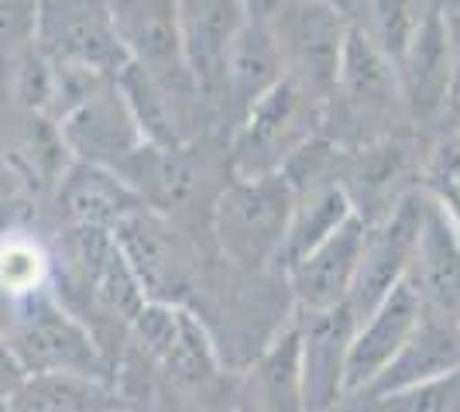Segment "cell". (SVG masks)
Here are the masks:
<instances>
[{
    "mask_svg": "<svg viewBox=\"0 0 460 412\" xmlns=\"http://www.w3.org/2000/svg\"><path fill=\"white\" fill-rule=\"evenodd\" d=\"M286 79L282 52L265 21H248L227 52L224 66V97H234L244 110Z\"/></svg>",
    "mask_w": 460,
    "mask_h": 412,
    "instance_id": "7402d4cb",
    "label": "cell"
},
{
    "mask_svg": "<svg viewBox=\"0 0 460 412\" xmlns=\"http://www.w3.org/2000/svg\"><path fill=\"white\" fill-rule=\"evenodd\" d=\"M35 48L58 66L103 79H114L128 62L117 41L111 0H39Z\"/></svg>",
    "mask_w": 460,
    "mask_h": 412,
    "instance_id": "8992f818",
    "label": "cell"
},
{
    "mask_svg": "<svg viewBox=\"0 0 460 412\" xmlns=\"http://www.w3.org/2000/svg\"><path fill=\"white\" fill-rule=\"evenodd\" d=\"M265 24L279 41L288 83L303 86L316 100L330 97L350 31L344 11L320 0H282V7Z\"/></svg>",
    "mask_w": 460,
    "mask_h": 412,
    "instance_id": "5b68a950",
    "label": "cell"
},
{
    "mask_svg": "<svg viewBox=\"0 0 460 412\" xmlns=\"http://www.w3.org/2000/svg\"><path fill=\"white\" fill-rule=\"evenodd\" d=\"M11 412H120L124 402L111 381L79 374H28L7 399Z\"/></svg>",
    "mask_w": 460,
    "mask_h": 412,
    "instance_id": "603a6c76",
    "label": "cell"
},
{
    "mask_svg": "<svg viewBox=\"0 0 460 412\" xmlns=\"http://www.w3.org/2000/svg\"><path fill=\"white\" fill-rule=\"evenodd\" d=\"M422 214H426V193L420 186L412 193H405L395 210L382 216L378 224H367L365 244H361V261H358V278L350 289V313L358 316V323L365 320L385 295L395 285H402L412 255H416V241L422 231Z\"/></svg>",
    "mask_w": 460,
    "mask_h": 412,
    "instance_id": "52a82bcc",
    "label": "cell"
},
{
    "mask_svg": "<svg viewBox=\"0 0 460 412\" xmlns=\"http://www.w3.org/2000/svg\"><path fill=\"white\" fill-rule=\"evenodd\" d=\"M24 378H28V372H24V364L18 361L14 347H11L7 337H4V340H0V399L7 402V399L21 389Z\"/></svg>",
    "mask_w": 460,
    "mask_h": 412,
    "instance_id": "f1b7e54d",
    "label": "cell"
},
{
    "mask_svg": "<svg viewBox=\"0 0 460 412\" xmlns=\"http://www.w3.org/2000/svg\"><path fill=\"white\" fill-rule=\"evenodd\" d=\"M111 14L124 59L145 69L162 86L199 100L182 59L175 0H111Z\"/></svg>",
    "mask_w": 460,
    "mask_h": 412,
    "instance_id": "9c48e42d",
    "label": "cell"
},
{
    "mask_svg": "<svg viewBox=\"0 0 460 412\" xmlns=\"http://www.w3.org/2000/svg\"><path fill=\"white\" fill-rule=\"evenodd\" d=\"M182 59L196 93L207 100L224 97V66L237 31L248 24L241 0H175Z\"/></svg>",
    "mask_w": 460,
    "mask_h": 412,
    "instance_id": "4fadbf2b",
    "label": "cell"
},
{
    "mask_svg": "<svg viewBox=\"0 0 460 412\" xmlns=\"http://www.w3.org/2000/svg\"><path fill=\"white\" fill-rule=\"evenodd\" d=\"M429 0H358L350 24L365 35L385 59L399 66L429 14Z\"/></svg>",
    "mask_w": 460,
    "mask_h": 412,
    "instance_id": "d4e9b609",
    "label": "cell"
},
{
    "mask_svg": "<svg viewBox=\"0 0 460 412\" xmlns=\"http://www.w3.org/2000/svg\"><path fill=\"white\" fill-rule=\"evenodd\" d=\"M395 73H399L409 120L426 124V120H437L450 110V103L457 97L454 48H450V31H447L437 7H429L420 35L409 45L402 62L395 66Z\"/></svg>",
    "mask_w": 460,
    "mask_h": 412,
    "instance_id": "9a60e30c",
    "label": "cell"
},
{
    "mask_svg": "<svg viewBox=\"0 0 460 412\" xmlns=\"http://www.w3.org/2000/svg\"><path fill=\"white\" fill-rule=\"evenodd\" d=\"M320 131H323V100L282 79L275 90H269L244 110L241 131L234 137L230 172L234 179L279 176L288 158Z\"/></svg>",
    "mask_w": 460,
    "mask_h": 412,
    "instance_id": "7a4b0ae2",
    "label": "cell"
},
{
    "mask_svg": "<svg viewBox=\"0 0 460 412\" xmlns=\"http://www.w3.org/2000/svg\"><path fill=\"white\" fill-rule=\"evenodd\" d=\"M251 21H271V14L282 7V0H241Z\"/></svg>",
    "mask_w": 460,
    "mask_h": 412,
    "instance_id": "1f68e13d",
    "label": "cell"
},
{
    "mask_svg": "<svg viewBox=\"0 0 460 412\" xmlns=\"http://www.w3.org/2000/svg\"><path fill=\"white\" fill-rule=\"evenodd\" d=\"M333 412H375V399L367 392H347Z\"/></svg>",
    "mask_w": 460,
    "mask_h": 412,
    "instance_id": "4dcf8cb0",
    "label": "cell"
},
{
    "mask_svg": "<svg viewBox=\"0 0 460 412\" xmlns=\"http://www.w3.org/2000/svg\"><path fill=\"white\" fill-rule=\"evenodd\" d=\"M7 231H11V210L0 203V237H7Z\"/></svg>",
    "mask_w": 460,
    "mask_h": 412,
    "instance_id": "e575fe53",
    "label": "cell"
},
{
    "mask_svg": "<svg viewBox=\"0 0 460 412\" xmlns=\"http://www.w3.org/2000/svg\"><path fill=\"white\" fill-rule=\"evenodd\" d=\"M375 412H460V368L375 399Z\"/></svg>",
    "mask_w": 460,
    "mask_h": 412,
    "instance_id": "4316f807",
    "label": "cell"
},
{
    "mask_svg": "<svg viewBox=\"0 0 460 412\" xmlns=\"http://www.w3.org/2000/svg\"><path fill=\"white\" fill-rule=\"evenodd\" d=\"M120 412H124V409H120Z\"/></svg>",
    "mask_w": 460,
    "mask_h": 412,
    "instance_id": "74e56055",
    "label": "cell"
},
{
    "mask_svg": "<svg viewBox=\"0 0 460 412\" xmlns=\"http://www.w3.org/2000/svg\"><path fill=\"white\" fill-rule=\"evenodd\" d=\"M237 412H303L296 323H286L282 334L248 364L237 389Z\"/></svg>",
    "mask_w": 460,
    "mask_h": 412,
    "instance_id": "d6986e66",
    "label": "cell"
},
{
    "mask_svg": "<svg viewBox=\"0 0 460 412\" xmlns=\"http://www.w3.org/2000/svg\"><path fill=\"white\" fill-rule=\"evenodd\" d=\"M412 169V145L402 135L367 141L361 148H347L337 162V186L361 224H378L395 210V203L412 193L405 186Z\"/></svg>",
    "mask_w": 460,
    "mask_h": 412,
    "instance_id": "7c38bea8",
    "label": "cell"
},
{
    "mask_svg": "<svg viewBox=\"0 0 460 412\" xmlns=\"http://www.w3.org/2000/svg\"><path fill=\"white\" fill-rule=\"evenodd\" d=\"M58 199L76 227H100V231H114L124 216L145 206L117 172L100 165H83V162L66 172Z\"/></svg>",
    "mask_w": 460,
    "mask_h": 412,
    "instance_id": "44dd1931",
    "label": "cell"
},
{
    "mask_svg": "<svg viewBox=\"0 0 460 412\" xmlns=\"http://www.w3.org/2000/svg\"><path fill=\"white\" fill-rule=\"evenodd\" d=\"M367 224L350 216L344 227L320 241L313 251L296 258L286 265L288 293L296 299L299 313H316V310H337L350 299L354 278H358V261H361V244H365Z\"/></svg>",
    "mask_w": 460,
    "mask_h": 412,
    "instance_id": "5bb4252c",
    "label": "cell"
},
{
    "mask_svg": "<svg viewBox=\"0 0 460 412\" xmlns=\"http://www.w3.org/2000/svg\"><path fill=\"white\" fill-rule=\"evenodd\" d=\"M350 216H354V210L347 203L344 189L337 186V179L309 186L303 193H292V220H288V234L282 244V255H279V265L286 268L296 258L313 251L337 227H344Z\"/></svg>",
    "mask_w": 460,
    "mask_h": 412,
    "instance_id": "cb8c5ba5",
    "label": "cell"
},
{
    "mask_svg": "<svg viewBox=\"0 0 460 412\" xmlns=\"http://www.w3.org/2000/svg\"><path fill=\"white\" fill-rule=\"evenodd\" d=\"M114 83L135 114L145 145L165 148V152H182V145L190 137L186 135V124H190L186 114H190L196 97H182L169 86H162L158 79L131 66V62H124V69L114 76Z\"/></svg>",
    "mask_w": 460,
    "mask_h": 412,
    "instance_id": "ffe728a7",
    "label": "cell"
},
{
    "mask_svg": "<svg viewBox=\"0 0 460 412\" xmlns=\"http://www.w3.org/2000/svg\"><path fill=\"white\" fill-rule=\"evenodd\" d=\"M14 313H18V302L0 289V340L11 334V327H14Z\"/></svg>",
    "mask_w": 460,
    "mask_h": 412,
    "instance_id": "d6a6232c",
    "label": "cell"
},
{
    "mask_svg": "<svg viewBox=\"0 0 460 412\" xmlns=\"http://www.w3.org/2000/svg\"><path fill=\"white\" fill-rule=\"evenodd\" d=\"M58 141L76 155V162L111 172L145 145L135 114L114 79L100 83L90 97H83L69 114L58 118Z\"/></svg>",
    "mask_w": 460,
    "mask_h": 412,
    "instance_id": "8fae6325",
    "label": "cell"
},
{
    "mask_svg": "<svg viewBox=\"0 0 460 412\" xmlns=\"http://www.w3.org/2000/svg\"><path fill=\"white\" fill-rule=\"evenodd\" d=\"M405 114L402 86L395 66L350 24L344 56L337 69V83L323 100V131L341 152L361 148L367 141L399 135L395 124Z\"/></svg>",
    "mask_w": 460,
    "mask_h": 412,
    "instance_id": "6da1fadb",
    "label": "cell"
},
{
    "mask_svg": "<svg viewBox=\"0 0 460 412\" xmlns=\"http://www.w3.org/2000/svg\"><path fill=\"white\" fill-rule=\"evenodd\" d=\"M429 4H440V0H429Z\"/></svg>",
    "mask_w": 460,
    "mask_h": 412,
    "instance_id": "8d00e7d4",
    "label": "cell"
},
{
    "mask_svg": "<svg viewBox=\"0 0 460 412\" xmlns=\"http://www.w3.org/2000/svg\"><path fill=\"white\" fill-rule=\"evenodd\" d=\"M7 344L28 374H79L114 385L111 361L96 347L90 327H83L49 289L21 299Z\"/></svg>",
    "mask_w": 460,
    "mask_h": 412,
    "instance_id": "3957f363",
    "label": "cell"
},
{
    "mask_svg": "<svg viewBox=\"0 0 460 412\" xmlns=\"http://www.w3.org/2000/svg\"><path fill=\"white\" fill-rule=\"evenodd\" d=\"M433 7L440 11L443 24H447V31H450V48H454V79H457V97H460V0H440V4H433Z\"/></svg>",
    "mask_w": 460,
    "mask_h": 412,
    "instance_id": "f546056e",
    "label": "cell"
},
{
    "mask_svg": "<svg viewBox=\"0 0 460 412\" xmlns=\"http://www.w3.org/2000/svg\"><path fill=\"white\" fill-rule=\"evenodd\" d=\"M450 110H454V118H457V137H460V97L450 103Z\"/></svg>",
    "mask_w": 460,
    "mask_h": 412,
    "instance_id": "d590c367",
    "label": "cell"
},
{
    "mask_svg": "<svg viewBox=\"0 0 460 412\" xmlns=\"http://www.w3.org/2000/svg\"><path fill=\"white\" fill-rule=\"evenodd\" d=\"M320 4H330V7H337V11H344L347 18H350V14H354V4H358V0H320Z\"/></svg>",
    "mask_w": 460,
    "mask_h": 412,
    "instance_id": "836d02e7",
    "label": "cell"
},
{
    "mask_svg": "<svg viewBox=\"0 0 460 412\" xmlns=\"http://www.w3.org/2000/svg\"><path fill=\"white\" fill-rule=\"evenodd\" d=\"M39 0H0V59L35 48Z\"/></svg>",
    "mask_w": 460,
    "mask_h": 412,
    "instance_id": "83f0119b",
    "label": "cell"
},
{
    "mask_svg": "<svg viewBox=\"0 0 460 412\" xmlns=\"http://www.w3.org/2000/svg\"><path fill=\"white\" fill-rule=\"evenodd\" d=\"M460 368V316H443L422 310L420 323L412 327L402 351L392 357V364L385 368L371 389H365L371 399L402 392L420 381L440 378Z\"/></svg>",
    "mask_w": 460,
    "mask_h": 412,
    "instance_id": "ac0fdd59",
    "label": "cell"
},
{
    "mask_svg": "<svg viewBox=\"0 0 460 412\" xmlns=\"http://www.w3.org/2000/svg\"><path fill=\"white\" fill-rule=\"evenodd\" d=\"M420 299L409 285H395L382 302L358 323L350 354H347V392H365L371 381L402 351L412 327L420 323Z\"/></svg>",
    "mask_w": 460,
    "mask_h": 412,
    "instance_id": "e0dca14e",
    "label": "cell"
},
{
    "mask_svg": "<svg viewBox=\"0 0 460 412\" xmlns=\"http://www.w3.org/2000/svg\"><path fill=\"white\" fill-rule=\"evenodd\" d=\"M292 220V193L282 176L234 179L217 203V241L241 272H265L279 265Z\"/></svg>",
    "mask_w": 460,
    "mask_h": 412,
    "instance_id": "277c9868",
    "label": "cell"
},
{
    "mask_svg": "<svg viewBox=\"0 0 460 412\" xmlns=\"http://www.w3.org/2000/svg\"><path fill=\"white\" fill-rule=\"evenodd\" d=\"M111 234L124 261L131 265L145 299L179 306V295L192 285V251L186 237L175 234L148 206H137L135 214H128Z\"/></svg>",
    "mask_w": 460,
    "mask_h": 412,
    "instance_id": "ba28073f",
    "label": "cell"
},
{
    "mask_svg": "<svg viewBox=\"0 0 460 412\" xmlns=\"http://www.w3.org/2000/svg\"><path fill=\"white\" fill-rule=\"evenodd\" d=\"M49 278V258L31 237L7 234L0 237V289L14 302L45 289Z\"/></svg>",
    "mask_w": 460,
    "mask_h": 412,
    "instance_id": "484cf974",
    "label": "cell"
},
{
    "mask_svg": "<svg viewBox=\"0 0 460 412\" xmlns=\"http://www.w3.org/2000/svg\"><path fill=\"white\" fill-rule=\"evenodd\" d=\"M405 285L416 293L422 310L460 316V231L443 214L440 203L429 197Z\"/></svg>",
    "mask_w": 460,
    "mask_h": 412,
    "instance_id": "2e32d148",
    "label": "cell"
},
{
    "mask_svg": "<svg viewBox=\"0 0 460 412\" xmlns=\"http://www.w3.org/2000/svg\"><path fill=\"white\" fill-rule=\"evenodd\" d=\"M299 340V381L303 412H333L347 395V354L358 330L350 306L292 316Z\"/></svg>",
    "mask_w": 460,
    "mask_h": 412,
    "instance_id": "30bf717a",
    "label": "cell"
}]
</instances>
